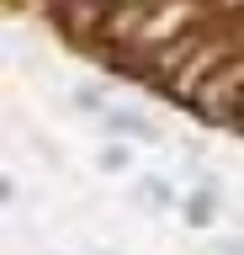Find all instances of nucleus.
Wrapping results in <instances>:
<instances>
[{
	"label": "nucleus",
	"instance_id": "3",
	"mask_svg": "<svg viewBox=\"0 0 244 255\" xmlns=\"http://www.w3.org/2000/svg\"><path fill=\"white\" fill-rule=\"evenodd\" d=\"M223 64H228V59H223V37H207V43L196 48L191 59L180 64V75H175V96L186 101V107H191V96L202 91V85H207V80L223 69Z\"/></svg>",
	"mask_w": 244,
	"mask_h": 255
},
{
	"label": "nucleus",
	"instance_id": "1",
	"mask_svg": "<svg viewBox=\"0 0 244 255\" xmlns=\"http://www.w3.org/2000/svg\"><path fill=\"white\" fill-rule=\"evenodd\" d=\"M191 107L202 112V117H212V123L239 117V107H244V59H228L223 69H218V75L191 96Z\"/></svg>",
	"mask_w": 244,
	"mask_h": 255
},
{
	"label": "nucleus",
	"instance_id": "2",
	"mask_svg": "<svg viewBox=\"0 0 244 255\" xmlns=\"http://www.w3.org/2000/svg\"><path fill=\"white\" fill-rule=\"evenodd\" d=\"M196 16H202L196 0H160V5L149 11V21H144V32H138V43H133V48H164V43H175V37L191 32Z\"/></svg>",
	"mask_w": 244,
	"mask_h": 255
},
{
	"label": "nucleus",
	"instance_id": "5",
	"mask_svg": "<svg viewBox=\"0 0 244 255\" xmlns=\"http://www.w3.org/2000/svg\"><path fill=\"white\" fill-rule=\"evenodd\" d=\"M117 0H64V21L75 32H101Z\"/></svg>",
	"mask_w": 244,
	"mask_h": 255
},
{
	"label": "nucleus",
	"instance_id": "4",
	"mask_svg": "<svg viewBox=\"0 0 244 255\" xmlns=\"http://www.w3.org/2000/svg\"><path fill=\"white\" fill-rule=\"evenodd\" d=\"M101 128L117 133V138H138V143H160V128L149 123L144 112H128V107H106L101 112Z\"/></svg>",
	"mask_w": 244,
	"mask_h": 255
},
{
	"label": "nucleus",
	"instance_id": "8",
	"mask_svg": "<svg viewBox=\"0 0 244 255\" xmlns=\"http://www.w3.org/2000/svg\"><path fill=\"white\" fill-rule=\"evenodd\" d=\"M128 165H133V154L122 149V143H106V149H101V170H106V175H122Z\"/></svg>",
	"mask_w": 244,
	"mask_h": 255
},
{
	"label": "nucleus",
	"instance_id": "6",
	"mask_svg": "<svg viewBox=\"0 0 244 255\" xmlns=\"http://www.w3.org/2000/svg\"><path fill=\"white\" fill-rule=\"evenodd\" d=\"M212 218H218V213H212V191H196V197H186V223H191V229H207Z\"/></svg>",
	"mask_w": 244,
	"mask_h": 255
},
{
	"label": "nucleus",
	"instance_id": "7",
	"mask_svg": "<svg viewBox=\"0 0 244 255\" xmlns=\"http://www.w3.org/2000/svg\"><path fill=\"white\" fill-rule=\"evenodd\" d=\"M138 202H144V207H170V202H175V191L149 175V181H138Z\"/></svg>",
	"mask_w": 244,
	"mask_h": 255
}]
</instances>
